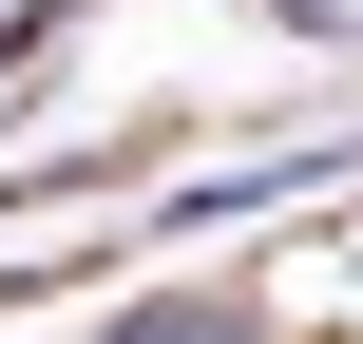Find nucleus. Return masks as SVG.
<instances>
[{"label": "nucleus", "mask_w": 363, "mask_h": 344, "mask_svg": "<svg viewBox=\"0 0 363 344\" xmlns=\"http://www.w3.org/2000/svg\"><path fill=\"white\" fill-rule=\"evenodd\" d=\"M96 344H287V306H230V287H134V306H96Z\"/></svg>", "instance_id": "nucleus-1"}]
</instances>
